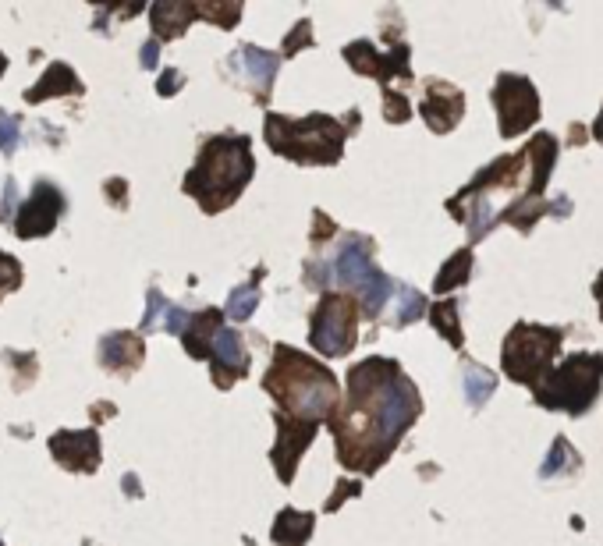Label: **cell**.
Here are the masks:
<instances>
[{"label": "cell", "mask_w": 603, "mask_h": 546, "mask_svg": "<svg viewBox=\"0 0 603 546\" xmlns=\"http://www.w3.org/2000/svg\"><path fill=\"white\" fill-rule=\"evenodd\" d=\"M256 160H252V139L249 135H210L199 149L196 167L185 174L181 188L192 195L203 213H224L245 185L252 181Z\"/></svg>", "instance_id": "obj_3"}, {"label": "cell", "mask_w": 603, "mask_h": 546, "mask_svg": "<svg viewBox=\"0 0 603 546\" xmlns=\"http://www.w3.org/2000/svg\"><path fill=\"white\" fill-rule=\"evenodd\" d=\"M593 139L603 146V110H600V117H596V125H593Z\"/></svg>", "instance_id": "obj_51"}, {"label": "cell", "mask_w": 603, "mask_h": 546, "mask_svg": "<svg viewBox=\"0 0 603 546\" xmlns=\"http://www.w3.org/2000/svg\"><path fill=\"white\" fill-rule=\"evenodd\" d=\"M419 114H423L430 132H437V135L455 132L458 121H462V114H465L462 89L451 86V82H440V78H430V82H426V96H423Z\"/></svg>", "instance_id": "obj_13"}, {"label": "cell", "mask_w": 603, "mask_h": 546, "mask_svg": "<svg viewBox=\"0 0 603 546\" xmlns=\"http://www.w3.org/2000/svg\"><path fill=\"white\" fill-rule=\"evenodd\" d=\"M188 316H192V312H185L181 309V305H167V312H164V323H160V330H167V334H185V327H188Z\"/></svg>", "instance_id": "obj_39"}, {"label": "cell", "mask_w": 603, "mask_h": 546, "mask_svg": "<svg viewBox=\"0 0 603 546\" xmlns=\"http://www.w3.org/2000/svg\"><path fill=\"white\" fill-rule=\"evenodd\" d=\"M68 203H64V192L50 181H36L32 185V195L22 203V210L15 213V234L22 242H32V238H47L57 227V220L64 217Z\"/></svg>", "instance_id": "obj_9"}, {"label": "cell", "mask_w": 603, "mask_h": 546, "mask_svg": "<svg viewBox=\"0 0 603 546\" xmlns=\"http://www.w3.org/2000/svg\"><path fill=\"white\" fill-rule=\"evenodd\" d=\"M345 61H348V68L359 71V75H373L376 82L384 78V61H387V57L380 54V50H376L369 39H355V43H348Z\"/></svg>", "instance_id": "obj_27"}, {"label": "cell", "mask_w": 603, "mask_h": 546, "mask_svg": "<svg viewBox=\"0 0 603 546\" xmlns=\"http://www.w3.org/2000/svg\"><path fill=\"white\" fill-rule=\"evenodd\" d=\"M263 390L277 401V412L302 422H323L341 405V383L323 362L288 344H277L274 362L263 373Z\"/></svg>", "instance_id": "obj_2"}, {"label": "cell", "mask_w": 603, "mask_h": 546, "mask_svg": "<svg viewBox=\"0 0 603 546\" xmlns=\"http://www.w3.org/2000/svg\"><path fill=\"white\" fill-rule=\"evenodd\" d=\"M18 210V181L4 178V203H0V224H11Z\"/></svg>", "instance_id": "obj_40"}, {"label": "cell", "mask_w": 603, "mask_h": 546, "mask_svg": "<svg viewBox=\"0 0 603 546\" xmlns=\"http://www.w3.org/2000/svg\"><path fill=\"white\" fill-rule=\"evenodd\" d=\"M139 64H142V71H153V68L160 64V43H157V39H149V43H142Z\"/></svg>", "instance_id": "obj_44"}, {"label": "cell", "mask_w": 603, "mask_h": 546, "mask_svg": "<svg viewBox=\"0 0 603 546\" xmlns=\"http://www.w3.org/2000/svg\"><path fill=\"white\" fill-rule=\"evenodd\" d=\"M192 22H196V4H188V0H157L149 8V25H153V39L157 43L181 39Z\"/></svg>", "instance_id": "obj_18"}, {"label": "cell", "mask_w": 603, "mask_h": 546, "mask_svg": "<svg viewBox=\"0 0 603 546\" xmlns=\"http://www.w3.org/2000/svg\"><path fill=\"white\" fill-rule=\"evenodd\" d=\"M167 298L164 291L153 284V288L146 291V312H142V327H139V337H149V334H157L160 323H164V312H167Z\"/></svg>", "instance_id": "obj_32"}, {"label": "cell", "mask_w": 603, "mask_h": 546, "mask_svg": "<svg viewBox=\"0 0 603 546\" xmlns=\"http://www.w3.org/2000/svg\"><path fill=\"white\" fill-rule=\"evenodd\" d=\"M196 18L213 22L217 29H231V25H238V18H242V4H238V0H210V4H196Z\"/></svg>", "instance_id": "obj_30"}, {"label": "cell", "mask_w": 603, "mask_h": 546, "mask_svg": "<svg viewBox=\"0 0 603 546\" xmlns=\"http://www.w3.org/2000/svg\"><path fill=\"white\" fill-rule=\"evenodd\" d=\"M121 483H125V493H128V497H142V490H139V479H135L132 472H128V476L121 479Z\"/></svg>", "instance_id": "obj_49"}, {"label": "cell", "mask_w": 603, "mask_h": 546, "mask_svg": "<svg viewBox=\"0 0 603 546\" xmlns=\"http://www.w3.org/2000/svg\"><path fill=\"white\" fill-rule=\"evenodd\" d=\"M86 86H82V78L71 71V64L54 61L43 78L36 82L32 89H25V103H43V100H54V96H82Z\"/></svg>", "instance_id": "obj_19"}, {"label": "cell", "mask_w": 603, "mask_h": 546, "mask_svg": "<svg viewBox=\"0 0 603 546\" xmlns=\"http://www.w3.org/2000/svg\"><path fill=\"white\" fill-rule=\"evenodd\" d=\"M547 217V203L543 199H536V195H522V199H515V203L508 206V210L497 213V220H504V224L518 227L522 234L533 231L540 220Z\"/></svg>", "instance_id": "obj_25"}, {"label": "cell", "mask_w": 603, "mask_h": 546, "mask_svg": "<svg viewBox=\"0 0 603 546\" xmlns=\"http://www.w3.org/2000/svg\"><path fill=\"white\" fill-rule=\"evenodd\" d=\"M359 493H362V483H355V479H348V483H345V479H341V483H337V490L327 497V504H323V511H337L345 500L359 497Z\"/></svg>", "instance_id": "obj_38"}, {"label": "cell", "mask_w": 603, "mask_h": 546, "mask_svg": "<svg viewBox=\"0 0 603 546\" xmlns=\"http://www.w3.org/2000/svg\"><path fill=\"white\" fill-rule=\"evenodd\" d=\"M313 529H316L313 511H295V507H284L281 515L274 518L270 539H274L277 546H306V539L313 536Z\"/></svg>", "instance_id": "obj_21"}, {"label": "cell", "mask_w": 603, "mask_h": 546, "mask_svg": "<svg viewBox=\"0 0 603 546\" xmlns=\"http://www.w3.org/2000/svg\"><path fill=\"white\" fill-rule=\"evenodd\" d=\"M561 203L547 206V213H554V217H572V203H568V195H557Z\"/></svg>", "instance_id": "obj_47"}, {"label": "cell", "mask_w": 603, "mask_h": 546, "mask_svg": "<svg viewBox=\"0 0 603 546\" xmlns=\"http://www.w3.org/2000/svg\"><path fill=\"white\" fill-rule=\"evenodd\" d=\"M4 71H8V57L0 54V75H4Z\"/></svg>", "instance_id": "obj_52"}, {"label": "cell", "mask_w": 603, "mask_h": 546, "mask_svg": "<svg viewBox=\"0 0 603 546\" xmlns=\"http://www.w3.org/2000/svg\"><path fill=\"white\" fill-rule=\"evenodd\" d=\"M309 341L327 359L348 355L359 344V305H355V298L341 295V291H327L313 309Z\"/></svg>", "instance_id": "obj_7"}, {"label": "cell", "mask_w": 603, "mask_h": 546, "mask_svg": "<svg viewBox=\"0 0 603 546\" xmlns=\"http://www.w3.org/2000/svg\"><path fill=\"white\" fill-rule=\"evenodd\" d=\"M462 390H465V401H469V408H483L486 401L494 398L497 373H490V369L479 366V362H465V369H462Z\"/></svg>", "instance_id": "obj_23"}, {"label": "cell", "mask_w": 603, "mask_h": 546, "mask_svg": "<svg viewBox=\"0 0 603 546\" xmlns=\"http://www.w3.org/2000/svg\"><path fill=\"white\" fill-rule=\"evenodd\" d=\"M394 291H398V316H394V327H412L416 320H423L426 309H430L423 291L408 288V284H398Z\"/></svg>", "instance_id": "obj_29"}, {"label": "cell", "mask_w": 603, "mask_h": 546, "mask_svg": "<svg viewBox=\"0 0 603 546\" xmlns=\"http://www.w3.org/2000/svg\"><path fill=\"white\" fill-rule=\"evenodd\" d=\"M490 100H494L497 107L501 139H515V135L529 132V128L540 121V93H536L533 78L504 71V75H497Z\"/></svg>", "instance_id": "obj_8"}, {"label": "cell", "mask_w": 603, "mask_h": 546, "mask_svg": "<svg viewBox=\"0 0 603 546\" xmlns=\"http://www.w3.org/2000/svg\"><path fill=\"white\" fill-rule=\"evenodd\" d=\"M142 362H146V341L132 330H118V334H107L100 341V366L107 373L132 376Z\"/></svg>", "instance_id": "obj_15"}, {"label": "cell", "mask_w": 603, "mask_h": 546, "mask_svg": "<svg viewBox=\"0 0 603 546\" xmlns=\"http://www.w3.org/2000/svg\"><path fill=\"white\" fill-rule=\"evenodd\" d=\"M306 281H309V288H323V281H327V266L306 263Z\"/></svg>", "instance_id": "obj_45"}, {"label": "cell", "mask_w": 603, "mask_h": 546, "mask_svg": "<svg viewBox=\"0 0 603 546\" xmlns=\"http://www.w3.org/2000/svg\"><path fill=\"white\" fill-rule=\"evenodd\" d=\"M306 47H313V22H309V18H302V22L291 29V36L284 39L281 61H284V57H295L298 50H306Z\"/></svg>", "instance_id": "obj_36"}, {"label": "cell", "mask_w": 603, "mask_h": 546, "mask_svg": "<svg viewBox=\"0 0 603 546\" xmlns=\"http://www.w3.org/2000/svg\"><path fill=\"white\" fill-rule=\"evenodd\" d=\"M423 415L416 383L401 373L394 359H362L348 369V398L330 415L337 440V461L352 472L373 476L394 454L408 426Z\"/></svg>", "instance_id": "obj_1"}, {"label": "cell", "mask_w": 603, "mask_h": 546, "mask_svg": "<svg viewBox=\"0 0 603 546\" xmlns=\"http://www.w3.org/2000/svg\"><path fill=\"white\" fill-rule=\"evenodd\" d=\"M110 415H118V408H114V405H93V426H96V422H103V419H110Z\"/></svg>", "instance_id": "obj_48"}, {"label": "cell", "mask_w": 603, "mask_h": 546, "mask_svg": "<svg viewBox=\"0 0 603 546\" xmlns=\"http://www.w3.org/2000/svg\"><path fill=\"white\" fill-rule=\"evenodd\" d=\"M231 61L245 68V82L252 89V100L270 103V89H274V78L281 71V54H270V50H259L252 43H245Z\"/></svg>", "instance_id": "obj_14"}, {"label": "cell", "mask_w": 603, "mask_h": 546, "mask_svg": "<svg viewBox=\"0 0 603 546\" xmlns=\"http://www.w3.org/2000/svg\"><path fill=\"white\" fill-rule=\"evenodd\" d=\"M359 295H362L359 316H366V320H376V316H380V309L387 305V298L394 295V281L387 277V273L373 270V277H369V281L362 284Z\"/></svg>", "instance_id": "obj_28"}, {"label": "cell", "mask_w": 603, "mask_h": 546, "mask_svg": "<svg viewBox=\"0 0 603 546\" xmlns=\"http://www.w3.org/2000/svg\"><path fill=\"white\" fill-rule=\"evenodd\" d=\"M603 387V351H572L564 362L547 369L543 380H536L533 398L540 408L564 415H586L596 405Z\"/></svg>", "instance_id": "obj_5"}, {"label": "cell", "mask_w": 603, "mask_h": 546, "mask_svg": "<svg viewBox=\"0 0 603 546\" xmlns=\"http://www.w3.org/2000/svg\"><path fill=\"white\" fill-rule=\"evenodd\" d=\"M4 362L15 366V373H18L15 390H25L32 380H36V355H25V351H4Z\"/></svg>", "instance_id": "obj_33"}, {"label": "cell", "mask_w": 603, "mask_h": 546, "mask_svg": "<svg viewBox=\"0 0 603 546\" xmlns=\"http://www.w3.org/2000/svg\"><path fill=\"white\" fill-rule=\"evenodd\" d=\"M263 139L277 156H288L291 164L334 167L345 153L348 128L330 114H309L302 121H288L284 114H267Z\"/></svg>", "instance_id": "obj_4"}, {"label": "cell", "mask_w": 603, "mask_h": 546, "mask_svg": "<svg viewBox=\"0 0 603 546\" xmlns=\"http://www.w3.org/2000/svg\"><path fill=\"white\" fill-rule=\"evenodd\" d=\"M181 86H185V75H181L178 68H167L164 75H160V82H157V93L160 96H174V93H181Z\"/></svg>", "instance_id": "obj_42"}, {"label": "cell", "mask_w": 603, "mask_h": 546, "mask_svg": "<svg viewBox=\"0 0 603 546\" xmlns=\"http://www.w3.org/2000/svg\"><path fill=\"white\" fill-rule=\"evenodd\" d=\"M274 422H277V444H274V451H270V461H274L277 479H281V483H291L302 454H306L309 444L316 440L320 422H302V419H291V415H281V412H274Z\"/></svg>", "instance_id": "obj_10"}, {"label": "cell", "mask_w": 603, "mask_h": 546, "mask_svg": "<svg viewBox=\"0 0 603 546\" xmlns=\"http://www.w3.org/2000/svg\"><path fill=\"white\" fill-rule=\"evenodd\" d=\"M579 468H582V454L564 437H557L554 444H550L547 461L540 465V479H568V476H575Z\"/></svg>", "instance_id": "obj_24"}, {"label": "cell", "mask_w": 603, "mask_h": 546, "mask_svg": "<svg viewBox=\"0 0 603 546\" xmlns=\"http://www.w3.org/2000/svg\"><path fill=\"white\" fill-rule=\"evenodd\" d=\"M103 192H107V203L110 206H118V210H128V181H121V178H107L103 181Z\"/></svg>", "instance_id": "obj_41"}, {"label": "cell", "mask_w": 603, "mask_h": 546, "mask_svg": "<svg viewBox=\"0 0 603 546\" xmlns=\"http://www.w3.org/2000/svg\"><path fill=\"white\" fill-rule=\"evenodd\" d=\"M426 316H430L433 330H437V334L444 337L451 348L462 351L465 334H462V323H458V302H455V298H440V302H433L430 309H426Z\"/></svg>", "instance_id": "obj_22"}, {"label": "cell", "mask_w": 603, "mask_h": 546, "mask_svg": "<svg viewBox=\"0 0 603 546\" xmlns=\"http://www.w3.org/2000/svg\"><path fill=\"white\" fill-rule=\"evenodd\" d=\"M568 146H586V125L575 121V125L568 128Z\"/></svg>", "instance_id": "obj_46"}, {"label": "cell", "mask_w": 603, "mask_h": 546, "mask_svg": "<svg viewBox=\"0 0 603 546\" xmlns=\"http://www.w3.org/2000/svg\"><path fill=\"white\" fill-rule=\"evenodd\" d=\"M373 242L362 238V234H348L341 252H337V263H334V273L337 281L345 284V288H355L359 291L362 284L373 277Z\"/></svg>", "instance_id": "obj_16"}, {"label": "cell", "mask_w": 603, "mask_h": 546, "mask_svg": "<svg viewBox=\"0 0 603 546\" xmlns=\"http://www.w3.org/2000/svg\"><path fill=\"white\" fill-rule=\"evenodd\" d=\"M259 305V284H242L228 295V305H224V316L235 323H245L256 312Z\"/></svg>", "instance_id": "obj_31"}, {"label": "cell", "mask_w": 603, "mask_h": 546, "mask_svg": "<svg viewBox=\"0 0 603 546\" xmlns=\"http://www.w3.org/2000/svg\"><path fill=\"white\" fill-rule=\"evenodd\" d=\"M50 454L61 468L79 472V476H93L100 468V433L89 429H61L50 437Z\"/></svg>", "instance_id": "obj_12"}, {"label": "cell", "mask_w": 603, "mask_h": 546, "mask_svg": "<svg viewBox=\"0 0 603 546\" xmlns=\"http://www.w3.org/2000/svg\"><path fill=\"white\" fill-rule=\"evenodd\" d=\"M593 295H596V302H600V320H603V270H600V277H596V284H593Z\"/></svg>", "instance_id": "obj_50"}, {"label": "cell", "mask_w": 603, "mask_h": 546, "mask_svg": "<svg viewBox=\"0 0 603 546\" xmlns=\"http://www.w3.org/2000/svg\"><path fill=\"white\" fill-rule=\"evenodd\" d=\"M469 277H472V249H458L455 256L440 266L437 281H433V291L444 298L455 288H462V284H469Z\"/></svg>", "instance_id": "obj_26"}, {"label": "cell", "mask_w": 603, "mask_h": 546, "mask_svg": "<svg viewBox=\"0 0 603 546\" xmlns=\"http://www.w3.org/2000/svg\"><path fill=\"white\" fill-rule=\"evenodd\" d=\"M384 117L391 125H405L408 117H412V107H408V100L398 89H384Z\"/></svg>", "instance_id": "obj_37"}, {"label": "cell", "mask_w": 603, "mask_h": 546, "mask_svg": "<svg viewBox=\"0 0 603 546\" xmlns=\"http://www.w3.org/2000/svg\"><path fill=\"white\" fill-rule=\"evenodd\" d=\"M206 362H210L213 383H217L220 390H231L235 383H242L245 376H249V366H252L249 348H245V337L231 327H220L217 334H213Z\"/></svg>", "instance_id": "obj_11"}, {"label": "cell", "mask_w": 603, "mask_h": 546, "mask_svg": "<svg viewBox=\"0 0 603 546\" xmlns=\"http://www.w3.org/2000/svg\"><path fill=\"white\" fill-rule=\"evenodd\" d=\"M330 234H334V220H330L323 210H316L313 213V234H309V238H313V245H323Z\"/></svg>", "instance_id": "obj_43"}, {"label": "cell", "mask_w": 603, "mask_h": 546, "mask_svg": "<svg viewBox=\"0 0 603 546\" xmlns=\"http://www.w3.org/2000/svg\"><path fill=\"white\" fill-rule=\"evenodd\" d=\"M22 288V263L11 252H0V298Z\"/></svg>", "instance_id": "obj_35"}, {"label": "cell", "mask_w": 603, "mask_h": 546, "mask_svg": "<svg viewBox=\"0 0 603 546\" xmlns=\"http://www.w3.org/2000/svg\"><path fill=\"white\" fill-rule=\"evenodd\" d=\"M522 156H525V164H529V171H525L529 174V178H525L529 195L540 199L543 188H547V181H550V171H554V164H557V139L547 132L533 135V139L522 146Z\"/></svg>", "instance_id": "obj_17"}, {"label": "cell", "mask_w": 603, "mask_h": 546, "mask_svg": "<svg viewBox=\"0 0 603 546\" xmlns=\"http://www.w3.org/2000/svg\"><path fill=\"white\" fill-rule=\"evenodd\" d=\"M220 327H224V312L220 309L192 312V316H188L185 334H181V344H185L188 359H206V355H210L213 334H217Z\"/></svg>", "instance_id": "obj_20"}, {"label": "cell", "mask_w": 603, "mask_h": 546, "mask_svg": "<svg viewBox=\"0 0 603 546\" xmlns=\"http://www.w3.org/2000/svg\"><path fill=\"white\" fill-rule=\"evenodd\" d=\"M0 546H4V543H0Z\"/></svg>", "instance_id": "obj_53"}, {"label": "cell", "mask_w": 603, "mask_h": 546, "mask_svg": "<svg viewBox=\"0 0 603 546\" xmlns=\"http://www.w3.org/2000/svg\"><path fill=\"white\" fill-rule=\"evenodd\" d=\"M564 330L561 327H543V323H515L504 337L501 348V369L511 383L533 387L536 380L547 376L554 359L561 355Z\"/></svg>", "instance_id": "obj_6"}, {"label": "cell", "mask_w": 603, "mask_h": 546, "mask_svg": "<svg viewBox=\"0 0 603 546\" xmlns=\"http://www.w3.org/2000/svg\"><path fill=\"white\" fill-rule=\"evenodd\" d=\"M18 142H22V121L0 107V153L11 156L18 149Z\"/></svg>", "instance_id": "obj_34"}]
</instances>
